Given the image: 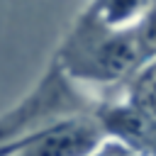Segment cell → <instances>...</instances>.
<instances>
[{
	"instance_id": "cell-2",
	"label": "cell",
	"mask_w": 156,
	"mask_h": 156,
	"mask_svg": "<svg viewBox=\"0 0 156 156\" xmlns=\"http://www.w3.org/2000/svg\"><path fill=\"white\" fill-rule=\"evenodd\" d=\"M100 146V129L88 119H66L29 134L12 156H93Z\"/></svg>"
},
{
	"instance_id": "cell-4",
	"label": "cell",
	"mask_w": 156,
	"mask_h": 156,
	"mask_svg": "<svg viewBox=\"0 0 156 156\" xmlns=\"http://www.w3.org/2000/svg\"><path fill=\"white\" fill-rule=\"evenodd\" d=\"M93 156H139V154L127 149V146H122V144H107L100 154H93Z\"/></svg>"
},
{
	"instance_id": "cell-1",
	"label": "cell",
	"mask_w": 156,
	"mask_h": 156,
	"mask_svg": "<svg viewBox=\"0 0 156 156\" xmlns=\"http://www.w3.org/2000/svg\"><path fill=\"white\" fill-rule=\"evenodd\" d=\"M151 54V20L129 34H110L100 37L95 27L88 22L78 29V41L66 49V63L78 76L88 78H117L129 71L139 56Z\"/></svg>"
},
{
	"instance_id": "cell-5",
	"label": "cell",
	"mask_w": 156,
	"mask_h": 156,
	"mask_svg": "<svg viewBox=\"0 0 156 156\" xmlns=\"http://www.w3.org/2000/svg\"><path fill=\"white\" fill-rule=\"evenodd\" d=\"M27 141V136H22V139H12V141H5V144H0V156H12L15 151H20L22 149V144Z\"/></svg>"
},
{
	"instance_id": "cell-3",
	"label": "cell",
	"mask_w": 156,
	"mask_h": 156,
	"mask_svg": "<svg viewBox=\"0 0 156 156\" xmlns=\"http://www.w3.org/2000/svg\"><path fill=\"white\" fill-rule=\"evenodd\" d=\"M151 0H98L95 12L98 20L105 27H122L141 15V10H149Z\"/></svg>"
}]
</instances>
